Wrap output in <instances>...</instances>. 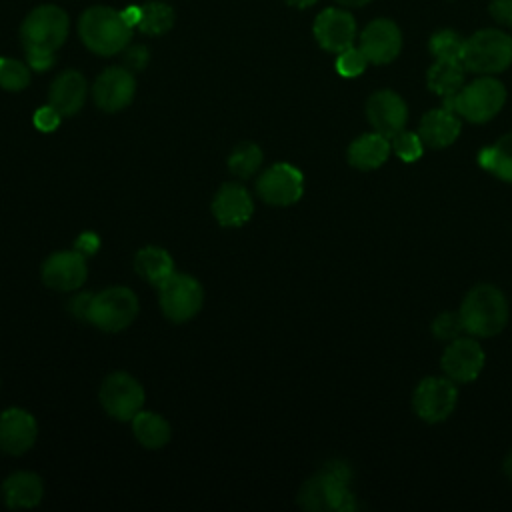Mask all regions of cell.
<instances>
[{
    "label": "cell",
    "instance_id": "6da1fadb",
    "mask_svg": "<svg viewBox=\"0 0 512 512\" xmlns=\"http://www.w3.org/2000/svg\"><path fill=\"white\" fill-rule=\"evenodd\" d=\"M352 470L342 460L326 466L306 480L298 492V504L306 510H352L354 494L350 492Z\"/></svg>",
    "mask_w": 512,
    "mask_h": 512
},
{
    "label": "cell",
    "instance_id": "7a4b0ae2",
    "mask_svg": "<svg viewBox=\"0 0 512 512\" xmlns=\"http://www.w3.org/2000/svg\"><path fill=\"white\" fill-rule=\"evenodd\" d=\"M78 34L94 54L112 56L128 46L132 26L122 12L110 6H92L78 20Z\"/></svg>",
    "mask_w": 512,
    "mask_h": 512
},
{
    "label": "cell",
    "instance_id": "3957f363",
    "mask_svg": "<svg viewBox=\"0 0 512 512\" xmlns=\"http://www.w3.org/2000/svg\"><path fill=\"white\" fill-rule=\"evenodd\" d=\"M458 312L468 334L490 338L500 334L508 322V300L500 288L478 284L464 296Z\"/></svg>",
    "mask_w": 512,
    "mask_h": 512
},
{
    "label": "cell",
    "instance_id": "277c9868",
    "mask_svg": "<svg viewBox=\"0 0 512 512\" xmlns=\"http://www.w3.org/2000/svg\"><path fill=\"white\" fill-rule=\"evenodd\" d=\"M446 108L454 110L460 118L482 124L492 120L506 102V88L492 76H480L464 84L456 96L442 100Z\"/></svg>",
    "mask_w": 512,
    "mask_h": 512
},
{
    "label": "cell",
    "instance_id": "5b68a950",
    "mask_svg": "<svg viewBox=\"0 0 512 512\" xmlns=\"http://www.w3.org/2000/svg\"><path fill=\"white\" fill-rule=\"evenodd\" d=\"M462 64L476 74H498L512 64V38L496 28L474 32L464 40Z\"/></svg>",
    "mask_w": 512,
    "mask_h": 512
},
{
    "label": "cell",
    "instance_id": "8992f818",
    "mask_svg": "<svg viewBox=\"0 0 512 512\" xmlns=\"http://www.w3.org/2000/svg\"><path fill=\"white\" fill-rule=\"evenodd\" d=\"M68 36V16L54 4L34 8L22 22L20 38L24 50L56 52Z\"/></svg>",
    "mask_w": 512,
    "mask_h": 512
},
{
    "label": "cell",
    "instance_id": "52a82bcc",
    "mask_svg": "<svg viewBox=\"0 0 512 512\" xmlns=\"http://www.w3.org/2000/svg\"><path fill=\"white\" fill-rule=\"evenodd\" d=\"M138 316V298L126 286H110L92 296L88 322L104 332H120Z\"/></svg>",
    "mask_w": 512,
    "mask_h": 512
},
{
    "label": "cell",
    "instance_id": "ba28073f",
    "mask_svg": "<svg viewBox=\"0 0 512 512\" xmlns=\"http://www.w3.org/2000/svg\"><path fill=\"white\" fill-rule=\"evenodd\" d=\"M158 302L162 314L168 320L176 324L188 322L200 312L204 302V290L194 276L174 272L158 286Z\"/></svg>",
    "mask_w": 512,
    "mask_h": 512
},
{
    "label": "cell",
    "instance_id": "9c48e42d",
    "mask_svg": "<svg viewBox=\"0 0 512 512\" xmlns=\"http://www.w3.org/2000/svg\"><path fill=\"white\" fill-rule=\"evenodd\" d=\"M98 398L108 416L120 422H128L144 406V388L134 376L126 372H114L102 382Z\"/></svg>",
    "mask_w": 512,
    "mask_h": 512
},
{
    "label": "cell",
    "instance_id": "30bf717a",
    "mask_svg": "<svg viewBox=\"0 0 512 512\" xmlns=\"http://www.w3.org/2000/svg\"><path fill=\"white\" fill-rule=\"evenodd\" d=\"M458 402V390L454 380L448 376H428L420 380L412 396V408L418 418L424 422H442L446 420Z\"/></svg>",
    "mask_w": 512,
    "mask_h": 512
},
{
    "label": "cell",
    "instance_id": "8fae6325",
    "mask_svg": "<svg viewBox=\"0 0 512 512\" xmlns=\"http://www.w3.org/2000/svg\"><path fill=\"white\" fill-rule=\"evenodd\" d=\"M256 190L258 196L270 206H290L296 204L304 194V176L296 166L278 162L258 176Z\"/></svg>",
    "mask_w": 512,
    "mask_h": 512
},
{
    "label": "cell",
    "instance_id": "7c38bea8",
    "mask_svg": "<svg viewBox=\"0 0 512 512\" xmlns=\"http://www.w3.org/2000/svg\"><path fill=\"white\" fill-rule=\"evenodd\" d=\"M440 366L450 380L468 384L476 380L484 368V350L474 338L458 336L448 342L440 358Z\"/></svg>",
    "mask_w": 512,
    "mask_h": 512
},
{
    "label": "cell",
    "instance_id": "4fadbf2b",
    "mask_svg": "<svg viewBox=\"0 0 512 512\" xmlns=\"http://www.w3.org/2000/svg\"><path fill=\"white\" fill-rule=\"evenodd\" d=\"M42 282L58 292L78 290L88 278L86 258L76 250H60L50 254L42 264Z\"/></svg>",
    "mask_w": 512,
    "mask_h": 512
},
{
    "label": "cell",
    "instance_id": "5bb4252c",
    "mask_svg": "<svg viewBox=\"0 0 512 512\" xmlns=\"http://www.w3.org/2000/svg\"><path fill=\"white\" fill-rule=\"evenodd\" d=\"M136 92L134 74L126 66L106 68L92 86V98L104 112H118L126 108Z\"/></svg>",
    "mask_w": 512,
    "mask_h": 512
},
{
    "label": "cell",
    "instance_id": "9a60e30c",
    "mask_svg": "<svg viewBox=\"0 0 512 512\" xmlns=\"http://www.w3.org/2000/svg\"><path fill=\"white\" fill-rule=\"evenodd\" d=\"M366 118L376 132L392 138L406 128L408 106L394 90H378L366 102Z\"/></svg>",
    "mask_w": 512,
    "mask_h": 512
},
{
    "label": "cell",
    "instance_id": "2e32d148",
    "mask_svg": "<svg viewBox=\"0 0 512 512\" xmlns=\"http://www.w3.org/2000/svg\"><path fill=\"white\" fill-rule=\"evenodd\" d=\"M314 38L328 52H342L354 46L356 20L340 8H326L314 20Z\"/></svg>",
    "mask_w": 512,
    "mask_h": 512
},
{
    "label": "cell",
    "instance_id": "e0dca14e",
    "mask_svg": "<svg viewBox=\"0 0 512 512\" xmlns=\"http://www.w3.org/2000/svg\"><path fill=\"white\" fill-rule=\"evenodd\" d=\"M358 48L364 52L368 62L388 64L400 54V48H402L400 28L388 18H376L362 30Z\"/></svg>",
    "mask_w": 512,
    "mask_h": 512
},
{
    "label": "cell",
    "instance_id": "ac0fdd59",
    "mask_svg": "<svg viewBox=\"0 0 512 512\" xmlns=\"http://www.w3.org/2000/svg\"><path fill=\"white\" fill-rule=\"evenodd\" d=\"M38 436V424L28 410L8 408L0 414V450L10 456L28 452Z\"/></svg>",
    "mask_w": 512,
    "mask_h": 512
},
{
    "label": "cell",
    "instance_id": "d6986e66",
    "mask_svg": "<svg viewBox=\"0 0 512 512\" xmlns=\"http://www.w3.org/2000/svg\"><path fill=\"white\" fill-rule=\"evenodd\" d=\"M254 202L242 184L226 182L212 200V214L220 226L238 228L252 218Z\"/></svg>",
    "mask_w": 512,
    "mask_h": 512
},
{
    "label": "cell",
    "instance_id": "ffe728a7",
    "mask_svg": "<svg viewBox=\"0 0 512 512\" xmlns=\"http://www.w3.org/2000/svg\"><path fill=\"white\" fill-rule=\"evenodd\" d=\"M460 116L442 106V108H434L428 110L418 126V134L422 138V142L430 148H446L450 144L456 142V138L460 136Z\"/></svg>",
    "mask_w": 512,
    "mask_h": 512
},
{
    "label": "cell",
    "instance_id": "44dd1931",
    "mask_svg": "<svg viewBox=\"0 0 512 512\" xmlns=\"http://www.w3.org/2000/svg\"><path fill=\"white\" fill-rule=\"evenodd\" d=\"M86 78L76 70H66L56 76L48 92V104H52L62 116L76 114L86 102Z\"/></svg>",
    "mask_w": 512,
    "mask_h": 512
},
{
    "label": "cell",
    "instance_id": "7402d4cb",
    "mask_svg": "<svg viewBox=\"0 0 512 512\" xmlns=\"http://www.w3.org/2000/svg\"><path fill=\"white\" fill-rule=\"evenodd\" d=\"M390 152H392L390 138H386L374 130V132L362 134L356 140H352L346 156H348L350 166H354L358 170H376L388 160Z\"/></svg>",
    "mask_w": 512,
    "mask_h": 512
},
{
    "label": "cell",
    "instance_id": "603a6c76",
    "mask_svg": "<svg viewBox=\"0 0 512 512\" xmlns=\"http://www.w3.org/2000/svg\"><path fill=\"white\" fill-rule=\"evenodd\" d=\"M44 496V486L38 474L34 472H14L2 484L4 504L12 510L16 508H34Z\"/></svg>",
    "mask_w": 512,
    "mask_h": 512
},
{
    "label": "cell",
    "instance_id": "cb8c5ba5",
    "mask_svg": "<svg viewBox=\"0 0 512 512\" xmlns=\"http://www.w3.org/2000/svg\"><path fill=\"white\" fill-rule=\"evenodd\" d=\"M134 270L142 280L158 288L164 280H168L174 274V260L168 250L160 246H146L136 252Z\"/></svg>",
    "mask_w": 512,
    "mask_h": 512
},
{
    "label": "cell",
    "instance_id": "d4e9b609",
    "mask_svg": "<svg viewBox=\"0 0 512 512\" xmlns=\"http://www.w3.org/2000/svg\"><path fill=\"white\" fill-rule=\"evenodd\" d=\"M426 84L442 100L456 96L464 86V64L456 60H436L426 72Z\"/></svg>",
    "mask_w": 512,
    "mask_h": 512
},
{
    "label": "cell",
    "instance_id": "484cf974",
    "mask_svg": "<svg viewBox=\"0 0 512 512\" xmlns=\"http://www.w3.org/2000/svg\"><path fill=\"white\" fill-rule=\"evenodd\" d=\"M132 432L134 438L150 450H158L170 440V424L166 418H162L156 412H144L140 410L132 420Z\"/></svg>",
    "mask_w": 512,
    "mask_h": 512
},
{
    "label": "cell",
    "instance_id": "4316f807",
    "mask_svg": "<svg viewBox=\"0 0 512 512\" xmlns=\"http://www.w3.org/2000/svg\"><path fill=\"white\" fill-rule=\"evenodd\" d=\"M478 164L492 176L512 184V132L478 152Z\"/></svg>",
    "mask_w": 512,
    "mask_h": 512
},
{
    "label": "cell",
    "instance_id": "83f0119b",
    "mask_svg": "<svg viewBox=\"0 0 512 512\" xmlns=\"http://www.w3.org/2000/svg\"><path fill=\"white\" fill-rule=\"evenodd\" d=\"M174 24V10L172 6L164 4V2H146L140 6V14H138V30L144 32V34H152V36H158V34H164L172 28Z\"/></svg>",
    "mask_w": 512,
    "mask_h": 512
},
{
    "label": "cell",
    "instance_id": "f1b7e54d",
    "mask_svg": "<svg viewBox=\"0 0 512 512\" xmlns=\"http://www.w3.org/2000/svg\"><path fill=\"white\" fill-rule=\"evenodd\" d=\"M264 154L254 142H240L228 156V170L238 178H250L262 166Z\"/></svg>",
    "mask_w": 512,
    "mask_h": 512
},
{
    "label": "cell",
    "instance_id": "f546056e",
    "mask_svg": "<svg viewBox=\"0 0 512 512\" xmlns=\"http://www.w3.org/2000/svg\"><path fill=\"white\" fill-rule=\"evenodd\" d=\"M430 52L436 60H456L462 62L464 38L454 30H440L430 38Z\"/></svg>",
    "mask_w": 512,
    "mask_h": 512
},
{
    "label": "cell",
    "instance_id": "4dcf8cb0",
    "mask_svg": "<svg viewBox=\"0 0 512 512\" xmlns=\"http://www.w3.org/2000/svg\"><path fill=\"white\" fill-rule=\"evenodd\" d=\"M30 84V66L14 60V58H0V86L8 92L24 90Z\"/></svg>",
    "mask_w": 512,
    "mask_h": 512
},
{
    "label": "cell",
    "instance_id": "1f68e13d",
    "mask_svg": "<svg viewBox=\"0 0 512 512\" xmlns=\"http://www.w3.org/2000/svg\"><path fill=\"white\" fill-rule=\"evenodd\" d=\"M392 144V152L406 164L416 162L422 158L424 152V142L420 138L418 132H410V130H402L396 136L390 138Z\"/></svg>",
    "mask_w": 512,
    "mask_h": 512
},
{
    "label": "cell",
    "instance_id": "d6a6232c",
    "mask_svg": "<svg viewBox=\"0 0 512 512\" xmlns=\"http://www.w3.org/2000/svg\"><path fill=\"white\" fill-rule=\"evenodd\" d=\"M368 58L364 56V52L360 48H346L342 52H338L336 56V72L344 78H356L366 70Z\"/></svg>",
    "mask_w": 512,
    "mask_h": 512
},
{
    "label": "cell",
    "instance_id": "836d02e7",
    "mask_svg": "<svg viewBox=\"0 0 512 512\" xmlns=\"http://www.w3.org/2000/svg\"><path fill=\"white\" fill-rule=\"evenodd\" d=\"M464 330V324H462V318H460V312H442L434 318L432 322V334L438 338V340H454L458 338Z\"/></svg>",
    "mask_w": 512,
    "mask_h": 512
},
{
    "label": "cell",
    "instance_id": "e575fe53",
    "mask_svg": "<svg viewBox=\"0 0 512 512\" xmlns=\"http://www.w3.org/2000/svg\"><path fill=\"white\" fill-rule=\"evenodd\" d=\"M60 120H62V114L52 104H46V106L38 108L32 116V122H34L36 130L46 132V134L54 132L60 126Z\"/></svg>",
    "mask_w": 512,
    "mask_h": 512
},
{
    "label": "cell",
    "instance_id": "d590c367",
    "mask_svg": "<svg viewBox=\"0 0 512 512\" xmlns=\"http://www.w3.org/2000/svg\"><path fill=\"white\" fill-rule=\"evenodd\" d=\"M148 58H150V54H148L146 46L136 44V46H130V48L126 50V54H124V64H126V68H128L130 72H140V70L146 68Z\"/></svg>",
    "mask_w": 512,
    "mask_h": 512
},
{
    "label": "cell",
    "instance_id": "8d00e7d4",
    "mask_svg": "<svg viewBox=\"0 0 512 512\" xmlns=\"http://www.w3.org/2000/svg\"><path fill=\"white\" fill-rule=\"evenodd\" d=\"M24 52H26V64L36 72H44L52 68L56 60L54 52H46V50H24Z\"/></svg>",
    "mask_w": 512,
    "mask_h": 512
},
{
    "label": "cell",
    "instance_id": "74e56055",
    "mask_svg": "<svg viewBox=\"0 0 512 512\" xmlns=\"http://www.w3.org/2000/svg\"><path fill=\"white\" fill-rule=\"evenodd\" d=\"M98 248H100V238H98V234H94V232H82V234L76 238V242H74V250L80 252L84 258L96 254Z\"/></svg>",
    "mask_w": 512,
    "mask_h": 512
},
{
    "label": "cell",
    "instance_id": "f35d334b",
    "mask_svg": "<svg viewBox=\"0 0 512 512\" xmlns=\"http://www.w3.org/2000/svg\"><path fill=\"white\" fill-rule=\"evenodd\" d=\"M490 14L496 22L504 26H512V0H492Z\"/></svg>",
    "mask_w": 512,
    "mask_h": 512
},
{
    "label": "cell",
    "instance_id": "ab89813d",
    "mask_svg": "<svg viewBox=\"0 0 512 512\" xmlns=\"http://www.w3.org/2000/svg\"><path fill=\"white\" fill-rule=\"evenodd\" d=\"M92 296H94V294H78V296H74V298L70 300V312H72L78 320H88Z\"/></svg>",
    "mask_w": 512,
    "mask_h": 512
},
{
    "label": "cell",
    "instance_id": "60d3db41",
    "mask_svg": "<svg viewBox=\"0 0 512 512\" xmlns=\"http://www.w3.org/2000/svg\"><path fill=\"white\" fill-rule=\"evenodd\" d=\"M290 6H296V8H308L312 4H316L318 0H286Z\"/></svg>",
    "mask_w": 512,
    "mask_h": 512
},
{
    "label": "cell",
    "instance_id": "b9f144b4",
    "mask_svg": "<svg viewBox=\"0 0 512 512\" xmlns=\"http://www.w3.org/2000/svg\"><path fill=\"white\" fill-rule=\"evenodd\" d=\"M504 474L512 480V450L508 452V456H506V460H504Z\"/></svg>",
    "mask_w": 512,
    "mask_h": 512
},
{
    "label": "cell",
    "instance_id": "7bdbcfd3",
    "mask_svg": "<svg viewBox=\"0 0 512 512\" xmlns=\"http://www.w3.org/2000/svg\"><path fill=\"white\" fill-rule=\"evenodd\" d=\"M336 2H340L342 6H364V4H368L370 0H336Z\"/></svg>",
    "mask_w": 512,
    "mask_h": 512
}]
</instances>
